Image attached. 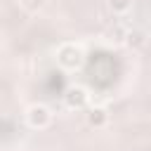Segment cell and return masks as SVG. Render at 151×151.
Wrapping results in <instances>:
<instances>
[{"mask_svg":"<svg viewBox=\"0 0 151 151\" xmlns=\"http://www.w3.org/2000/svg\"><path fill=\"white\" fill-rule=\"evenodd\" d=\"M85 61V52L80 45L76 42H61L57 47V64L64 68V71H78Z\"/></svg>","mask_w":151,"mask_h":151,"instance_id":"cell-1","label":"cell"},{"mask_svg":"<svg viewBox=\"0 0 151 151\" xmlns=\"http://www.w3.org/2000/svg\"><path fill=\"white\" fill-rule=\"evenodd\" d=\"M24 116H26L28 127H33V130H45L52 125V111L45 104H31Z\"/></svg>","mask_w":151,"mask_h":151,"instance_id":"cell-2","label":"cell"},{"mask_svg":"<svg viewBox=\"0 0 151 151\" xmlns=\"http://www.w3.org/2000/svg\"><path fill=\"white\" fill-rule=\"evenodd\" d=\"M87 101H90V94H87L85 87H80V85L66 87V92H64V104H66V109H85Z\"/></svg>","mask_w":151,"mask_h":151,"instance_id":"cell-3","label":"cell"},{"mask_svg":"<svg viewBox=\"0 0 151 151\" xmlns=\"http://www.w3.org/2000/svg\"><path fill=\"white\" fill-rule=\"evenodd\" d=\"M85 120H87V125H90V127L101 130V127H106V125H109V111H106L104 106H90V109H87V113H85Z\"/></svg>","mask_w":151,"mask_h":151,"instance_id":"cell-4","label":"cell"},{"mask_svg":"<svg viewBox=\"0 0 151 151\" xmlns=\"http://www.w3.org/2000/svg\"><path fill=\"white\" fill-rule=\"evenodd\" d=\"M146 40H149V35H146L144 28H127L123 45L130 47V50H142V47H146Z\"/></svg>","mask_w":151,"mask_h":151,"instance_id":"cell-5","label":"cell"},{"mask_svg":"<svg viewBox=\"0 0 151 151\" xmlns=\"http://www.w3.org/2000/svg\"><path fill=\"white\" fill-rule=\"evenodd\" d=\"M132 5H134V0H106L109 12H111V14H116V17L127 14V12L132 9Z\"/></svg>","mask_w":151,"mask_h":151,"instance_id":"cell-6","label":"cell"},{"mask_svg":"<svg viewBox=\"0 0 151 151\" xmlns=\"http://www.w3.org/2000/svg\"><path fill=\"white\" fill-rule=\"evenodd\" d=\"M125 33H127V28H125L123 24H113V26L106 31V40H111V42H120V45H123Z\"/></svg>","mask_w":151,"mask_h":151,"instance_id":"cell-7","label":"cell"},{"mask_svg":"<svg viewBox=\"0 0 151 151\" xmlns=\"http://www.w3.org/2000/svg\"><path fill=\"white\" fill-rule=\"evenodd\" d=\"M42 5H45V0H19V7L28 14H38L42 9Z\"/></svg>","mask_w":151,"mask_h":151,"instance_id":"cell-8","label":"cell"}]
</instances>
